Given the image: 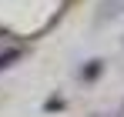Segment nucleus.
<instances>
[{
	"mask_svg": "<svg viewBox=\"0 0 124 117\" xmlns=\"http://www.w3.org/2000/svg\"><path fill=\"white\" fill-rule=\"evenodd\" d=\"M27 50H30V44H27V40H20L17 34L0 30V70L14 67V64H17V60H20Z\"/></svg>",
	"mask_w": 124,
	"mask_h": 117,
	"instance_id": "1",
	"label": "nucleus"
},
{
	"mask_svg": "<svg viewBox=\"0 0 124 117\" xmlns=\"http://www.w3.org/2000/svg\"><path fill=\"white\" fill-rule=\"evenodd\" d=\"M121 7H124V0H104V3H101V20L117 17V14H121Z\"/></svg>",
	"mask_w": 124,
	"mask_h": 117,
	"instance_id": "2",
	"label": "nucleus"
}]
</instances>
